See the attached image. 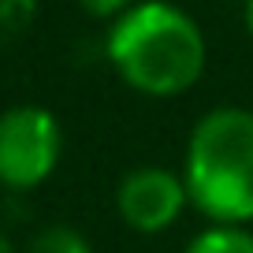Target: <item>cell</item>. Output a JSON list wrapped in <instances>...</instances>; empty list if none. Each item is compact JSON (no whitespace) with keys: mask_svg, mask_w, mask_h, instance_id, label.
<instances>
[{"mask_svg":"<svg viewBox=\"0 0 253 253\" xmlns=\"http://www.w3.org/2000/svg\"><path fill=\"white\" fill-rule=\"evenodd\" d=\"M104 56L130 89L179 97L205 75L209 45L198 19L171 0H138L108 23Z\"/></svg>","mask_w":253,"mask_h":253,"instance_id":"1","label":"cell"},{"mask_svg":"<svg viewBox=\"0 0 253 253\" xmlns=\"http://www.w3.org/2000/svg\"><path fill=\"white\" fill-rule=\"evenodd\" d=\"M179 175L209 223H253V112L235 104L205 112L190 130Z\"/></svg>","mask_w":253,"mask_h":253,"instance_id":"2","label":"cell"},{"mask_svg":"<svg viewBox=\"0 0 253 253\" xmlns=\"http://www.w3.org/2000/svg\"><path fill=\"white\" fill-rule=\"evenodd\" d=\"M63 153L60 119L41 104H15L0 112V186L30 194L56 171Z\"/></svg>","mask_w":253,"mask_h":253,"instance_id":"3","label":"cell"},{"mask_svg":"<svg viewBox=\"0 0 253 253\" xmlns=\"http://www.w3.org/2000/svg\"><path fill=\"white\" fill-rule=\"evenodd\" d=\"M190 205L186 182L182 175H175L171 168L145 164L126 171L123 182L116 190V212L138 235H160L182 216V209Z\"/></svg>","mask_w":253,"mask_h":253,"instance_id":"4","label":"cell"},{"mask_svg":"<svg viewBox=\"0 0 253 253\" xmlns=\"http://www.w3.org/2000/svg\"><path fill=\"white\" fill-rule=\"evenodd\" d=\"M182 253H253V231L227 227V223H209L205 231L190 238Z\"/></svg>","mask_w":253,"mask_h":253,"instance_id":"5","label":"cell"},{"mask_svg":"<svg viewBox=\"0 0 253 253\" xmlns=\"http://www.w3.org/2000/svg\"><path fill=\"white\" fill-rule=\"evenodd\" d=\"M26 253H93V246L86 242V235H79L67 223H48L30 238Z\"/></svg>","mask_w":253,"mask_h":253,"instance_id":"6","label":"cell"},{"mask_svg":"<svg viewBox=\"0 0 253 253\" xmlns=\"http://www.w3.org/2000/svg\"><path fill=\"white\" fill-rule=\"evenodd\" d=\"M34 15H38V0H0V45L30 30Z\"/></svg>","mask_w":253,"mask_h":253,"instance_id":"7","label":"cell"},{"mask_svg":"<svg viewBox=\"0 0 253 253\" xmlns=\"http://www.w3.org/2000/svg\"><path fill=\"white\" fill-rule=\"evenodd\" d=\"M134 4H138V0H79L82 11H89L93 19H108V23L119 19L126 8H134Z\"/></svg>","mask_w":253,"mask_h":253,"instance_id":"8","label":"cell"},{"mask_svg":"<svg viewBox=\"0 0 253 253\" xmlns=\"http://www.w3.org/2000/svg\"><path fill=\"white\" fill-rule=\"evenodd\" d=\"M242 19H246V30H250V38H253V0H246V11H242Z\"/></svg>","mask_w":253,"mask_h":253,"instance_id":"9","label":"cell"},{"mask_svg":"<svg viewBox=\"0 0 253 253\" xmlns=\"http://www.w3.org/2000/svg\"><path fill=\"white\" fill-rule=\"evenodd\" d=\"M0 253H15V246H11V238L0 231Z\"/></svg>","mask_w":253,"mask_h":253,"instance_id":"10","label":"cell"}]
</instances>
